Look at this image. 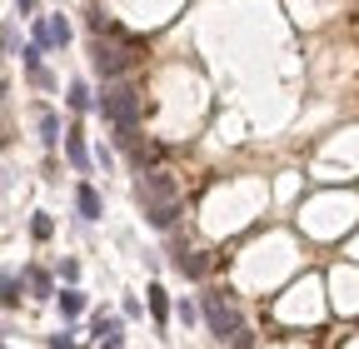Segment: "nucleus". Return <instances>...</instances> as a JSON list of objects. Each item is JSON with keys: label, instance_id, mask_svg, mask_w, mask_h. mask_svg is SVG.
I'll list each match as a JSON object with an SVG mask.
<instances>
[{"label": "nucleus", "instance_id": "nucleus-9", "mask_svg": "<svg viewBox=\"0 0 359 349\" xmlns=\"http://www.w3.org/2000/svg\"><path fill=\"white\" fill-rule=\"evenodd\" d=\"M25 285L35 289V299H50V294H55V285H50V275H45L40 265H30V270H25Z\"/></svg>", "mask_w": 359, "mask_h": 349}, {"label": "nucleus", "instance_id": "nucleus-12", "mask_svg": "<svg viewBox=\"0 0 359 349\" xmlns=\"http://www.w3.org/2000/svg\"><path fill=\"white\" fill-rule=\"evenodd\" d=\"M145 299H150L155 324H165V320H170V299H165V289H160V285H150V289H145Z\"/></svg>", "mask_w": 359, "mask_h": 349}, {"label": "nucleus", "instance_id": "nucleus-20", "mask_svg": "<svg viewBox=\"0 0 359 349\" xmlns=\"http://www.w3.org/2000/svg\"><path fill=\"white\" fill-rule=\"evenodd\" d=\"M15 6H20V15H30V11H35V0H15Z\"/></svg>", "mask_w": 359, "mask_h": 349}, {"label": "nucleus", "instance_id": "nucleus-16", "mask_svg": "<svg viewBox=\"0 0 359 349\" xmlns=\"http://www.w3.org/2000/svg\"><path fill=\"white\" fill-rule=\"evenodd\" d=\"M175 315H180V324L190 329V324H195V304H190V299H180V310H175Z\"/></svg>", "mask_w": 359, "mask_h": 349}, {"label": "nucleus", "instance_id": "nucleus-15", "mask_svg": "<svg viewBox=\"0 0 359 349\" xmlns=\"http://www.w3.org/2000/svg\"><path fill=\"white\" fill-rule=\"evenodd\" d=\"M15 304H20V280L6 275V310H15Z\"/></svg>", "mask_w": 359, "mask_h": 349}, {"label": "nucleus", "instance_id": "nucleus-7", "mask_svg": "<svg viewBox=\"0 0 359 349\" xmlns=\"http://www.w3.org/2000/svg\"><path fill=\"white\" fill-rule=\"evenodd\" d=\"M75 210H80V220H100V214H105L100 190H95V185H80V190H75Z\"/></svg>", "mask_w": 359, "mask_h": 349}, {"label": "nucleus", "instance_id": "nucleus-1", "mask_svg": "<svg viewBox=\"0 0 359 349\" xmlns=\"http://www.w3.org/2000/svg\"><path fill=\"white\" fill-rule=\"evenodd\" d=\"M135 195H140L145 220H150L155 230H170V225L180 220V190H175V180H170L165 170H145L140 185H135Z\"/></svg>", "mask_w": 359, "mask_h": 349}, {"label": "nucleus", "instance_id": "nucleus-8", "mask_svg": "<svg viewBox=\"0 0 359 349\" xmlns=\"http://www.w3.org/2000/svg\"><path fill=\"white\" fill-rule=\"evenodd\" d=\"M65 160L75 165V174H90V155H85V140H80V130H65Z\"/></svg>", "mask_w": 359, "mask_h": 349}, {"label": "nucleus", "instance_id": "nucleus-13", "mask_svg": "<svg viewBox=\"0 0 359 349\" xmlns=\"http://www.w3.org/2000/svg\"><path fill=\"white\" fill-rule=\"evenodd\" d=\"M90 105H95V100H90V90H85V85H70V110H75V115H85Z\"/></svg>", "mask_w": 359, "mask_h": 349}, {"label": "nucleus", "instance_id": "nucleus-17", "mask_svg": "<svg viewBox=\"0 0 359 349\" xmlns=\"http://www.w3.org/2000/svg\"><path fill=\"white\" fill-rule=\"evenodd\" d=\"M6 50L20 55V30H15V25H6Z\"/></svg>", "mask_w": 359, "mask_h": 349}, {"label": "nucleus", "instance_id": "nucleus-18", "mask_svg": "<svg viewBox=\"0 0 359 349\" xmlns=\"http://www.w3.org/2000/svg\"><path fill=\"white\" fill-rule=\"evenodd\" d=\"M50 25H55V40H60V46H65V40H70V25H65V15H55Z\"/></svg>", "mask_w": 359, "mask_h": 349}, {"label": "nucleus", "instance_id": "nucleus-3", "mask_svg": "<svg viewBox=\"0 0 359 349\" xmlns=\"http://www.w3.org/2000/svg\"><path fill=\"white\" fill-rule=\"evenodd\" d=\"M135 60H140V40H130V35H95L90 40V65L105 80H120L125 70H135Z\"/></svg>", "mask_w": 359, "mask_h": 349}, {"label": "nucleus", "instance_id": "nucleus-5", "mask_svg": "<svg viewBox=\"0 0 359 349\" xmlns=\"http://www.w3.org/2000/svg\"><path fill=\"white\" fill-rule=\"evenodd\" d=\"M175 270L185 275V280H205L210 254H200V249H175Z\"/></svg>", "mask_w": 359, "mask_h": 349}, {"label": "nucleus", "instance_id": "nucleus-2", "mask_svg": "<svg viewBox=\"0 0 359 349\" xmlns=\"http://www.w3.org/2000/svg\"><path fill=\"white\" fill-rule=\"evenodd\" d=\"M95 110L115 125V135H130V130H140V115H145L140 90H135L130 80H105V90H100Z\"/></svg>", "mask_w": 359, "mask_h": 349}, {"label": "nucleus", "instance_id": "nucleus-4", "mask_svg": "<svg viewBox=\"0 0 359 349\" xmlns=\"http://www.w3.org/2000/svg\"><path fill=\"white\" fill-rule=\"evenodd\" d=\"M200 304H205V324L215 329V339H219V344H224V339H235V334H245V324H240V310H235L230 299H224V289H210Z\"/></svg>", "mask_w": 359, "mask_h": 349}, {"label": "nucleus", "instance_id": "nucleus-19", "mask_svg": "<svg viewBox=\"0 0 359 349\" xmlns=\"http://www.w3.org/2000/svg\"><path fill=\"white\" fill-rule=\"evenodd\" d=\"M50 349H80V344H75V339H70V329H65V334H55V339H50Z\"/></svg>", "mask_w": 359, "mask_h": 349}, {"label": "nucleus", "instance_id": "nucleus-14", "mask_svg": "<svg viewBox=\"0 0 359 349\" xmlns=\"http://www.w3.org/2000/svg\"><path fill=\"white\" fill-rule=\"evenodd\" d=\"M50 230H55L50 214H35V220H30V235H35V240H50Z\"/></svg>", "mask_w": 359, "mask_h": 349}, {"label": "nucleus", "instance_id": "nucleus-10", "mask_svg": "<svg viewBox=\"0 0 359 349\" xmlns=\"http://www.w3.org/2000/svg\"><path fill=\"white\" fill-rule=\"evenodd\" d=\"M55 299H60V315H65V320H80V315H85V294H80V289H65V294H55Z\"/></svg>", "mask_w": 359, "mask_h": 349}, {"label": "nucleus", "instance_id": "nucleus-6", "mask_svg": "<svg viewBox=\"0 0 359 349\" xmlns=\"http://www.w3.org/2000/svg\"><path fill=\"white\" fill-rule=\"evenodd\" d=\"M20 60H25V75H30V85H35V90H50V70H45L40 65V46H30V50H20Z\"/></svg>", "mask_w": 359, "mask_h": 349}, {"label": "nucleus", "instance_id": "nucleus-11", "mask_svg": "<svg viewBox=\"0 0 359 349\" xmlns=\"http://www.w3.org/2000/svg\"><path fill=\"white\" fill-rule=\"evenodd\" d=\"M40 140L45 145H60V115L55 110H40Z\"/></svg>", "mask_w": 359, "mask_h": 349}]
</instances>
